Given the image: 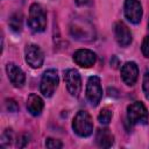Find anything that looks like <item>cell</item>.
I'll list each match as a JSON object with an SVG mask.
<instances>
[{
  "label": "cell",
  "instance_id": "277c9868",
  "mask_svg": "<svg viewBox=\"0 0 149 149\" xmlns=\"http://www.w3.org/2000/svg\"><path fill=\"white\" fill-rule=\"evenodd\" d=\"M58 83H59V78H58V74H57V71L56 70H47L43 76H42V79H41V85H40V90H41V93L49 98L51 97L57 86H58Z\"/></svg>",
  "mask_w": 149,
  "mask_h": 149
},
{
  "label": "cell",
  "instance_id": "d4e9b609",
  "mask_svg": "<svg viewBox=\"0 0 149 149\" xmlns=\"http://www.w3.org/2000/svg\"><path fill=\"white\" fill-rule=\"evenodd\" d=\"M148 27H149V21H148Z\"/></svg>",
  "mask_w": 149,
  "mask_h": 149
},
{
  "label": "cell",
  "instance_id": "ffe728a7",
  "mask_svg": "<svg viewBox=\"0 0 149 149\" xmlns=\"http://www.w3.org/2000/svg\"><path fill=\"white\" fill-rule=\"evenodd\" d=\"M6 108H7V111H9V112H17L19 105L16 104L15 100H13V99H7V100H6Z\"/></svg>",
  "mask_w": 149,
  "mask_h": 149
},
{
  "label": "cell",
  "instance_id": "d6986e66",
  "mask_svg": "<svg viewBox=\"0 0 149 149\" xmlns=\"http://www.w3.org/2000/svg\"><path fill=\"white\" fill-rule=\"evenodd\" d=\"M143 92L146 98L149 100V72H146L143 76Z\"/></svg>",
  "mask_w": 149,
  "mask_h": 149
},
{
  "label": "cell",
  "instance_id": "30bf717a",
  "mask_svg": "<svg viewBox=\"0 0 149 149\" xmlns=\"http://www.w3.org/2000/svg\"><path fill=\"white\" fill-rule=\"evenodd\" d=\"M139 77V68L134 62H127L125 65H122L121 69V78L123 83L128 86H132L136 83Z\"/></svg>",
  "mask_w": 149,
  "mask_h": 149
},
{
  "label": "cell",
  "instance_id": "6da1fadb",
  "mask_svg": "<svg viewBox=\"0 0 149 149\" xmlns=\"http://www.w3.org/2000/svg\"><path fill=\"white\" fill-rule=\"evenodd\" d=\"M28 26L34 33L44 31L47 28V14L38 3H33L29 8Z\"/></svg>",
  "mask_w": 149,
  "mask_h": 149
},
{
  "label": "cell",
  "instance_id": "5b68a950",
  "mask_svg": "<svg viewBox=\"0 0 149 149\" xmlns=\"http://www.w3.org/2000/svg\"><path fill=\"white\" fill-rule=\"evenodd\" d=\"M86 98L90 101V104L93 106H97L100 102L102 98V88L99 77L92 76L88 78L86 85Z\"/></svg>",
  "mask_w": 149,
  "mask_h": 149
},
{
  "label": "cell",
  "instance_id": "3957f363",
  "mask_svg": "<svg viewBox=\"0 0 149 149\" xmlns=\"http://www.w3.org/2000/svg\"><path fill=\"white\" fill-rule=\"evenodd\" d=\"M127 119L130 125H146L148 123L149 114L141 101H135L127 107Z\"/></svg>",
  "mask_w": 149,
  "mask_h": 149
},
{
  "label": "cell",
  "instance_id": "9a60e30c",
  "mask_svg": "<svg viewBox=\"0 0 149 149\" xmlns=\"http://www.w3.org/2000/svg\"><path fill=\"white\" fill-rule=\"evenodd\" d=\"M112 116H113V113L109 108H102L98 115V120L102 125H108L109 121L112 120Z\"/></svg>",
  "mask_w": 149,
  "mask_h": 149
},
{
  "label": "cell",
  "instance_id": "7402d4cb",
  "mask_svg": "<svg viewBox=\"0 0 149 149\" xmlns=\"http://www.w3.org/2000/svg\"><path fill=\"white\" fill-rule=\"evenodd\" d=\"M28 142H29V136L27 134H22L20 136V140H17V147L23 148V147H26V144Z\"/></svg>",
  "mask_w": 149,
  "mask_h": 149
},
{
  "label": "cell",
  "instance_id": "7a4b0ae2",
  "mask_svg": "<svg viewBox=\"0 0 149 149\" xmlns=\"http://www.w3.org/2000/svg\"><path fill=\"white\" fill-rule=\"evenodd\" d=\"M72 128L73 132L81 137L90 136L93 130V122L91 115L86 111H79L72 121Z\"/></svg>",
  "mask_w": 149,
  "mask_h": 149
},
{
  "label": "cell",
  "instance_id": "8992f818",
  "mask_svg": "<svg viewBox=\"0 0 149 149\" xmlns=\"http://www.w3.org/2000/svg\"><path fill=\"white\" fill-rule=\"evenodd\" d=\"M64 80L66 84V88L72 97H78L81 91V78L77 70L69 69L64 73Z\"/></svg>",
  "mask_w": 149,
  "mask_h": 149
},
{
  "label": "cell",
  "instance_id": "603a6c76",
  "mask_svg": "<svg viewBox=\"0 0 149 149\" xmlns=\"http://www.w3.org/2000/svg\"><path fill=\"white\" fill-rule=\"evenodd\" d=\"M111 64L113 65V68H114V69H116V68H118V65H119V61H118V58H116L115 56H113V57H112V59H111Z\"/></svg>",
  "mask_w": 149,
  "mask_h": 149
},
{
  "label": "cell",
  "instance_id": "9c48e42d",
  "mask_svg": "<svg viewBox=\"0 0 149 149\" xmlns=\"http://www.w3.org/2000/svg\"><path fill=\"white\" fill-rule=\"evenodd\" d=\"M97 56L93 51L88 49H79L73 54V61L77 65L81 68H91L94 65Z\"/></svg>",
  "mask_w": 149,
  "mask_h": 149
},
{
  "label": "cell",
  "instance_id": "ac0fdd59",
  "mask_svg": "<svg viewBox=\"0 0 149 149\" xmlns=\"http://www.w3.org/2000/svg\"><path fill=\"white\" fill-rule=\"evenodd\" d=\"M10 140H12V133L9 129H6V132L2 134V140H1V147H6L10 144Z\"/></svg>",
  "mask_w": 149,
  "mask_h": 149
},
{
  "label": "cell",
  "instance_id": "2e32d148",
  "mask_svg": "<svg viewBox=\"0 0 149 149\" xmlns=\"http://www.w3.org/2000/svg\"><path fill=\"white\" fill-rule=\"evenodd\" d=\"M9 27H10L12 30H14V31H20V30H21V27H22L21 15H19V14L12 15L10 19H9Z\"/></svg>",
  "mask_w": 149,
  "mask_h": 149
},
{
  "label": "cell",
  "instance_id": "cb8c5ba5",
  "mask_svg": "<svg viewBox=\"0 0 149 149\" xmlns=\"http://www.w3.org/2000/svg\"><path fill=\"white\" fill-rule=\"evenodd\" d=\"M88 2H90V0H76V3L78 6H83V5H86Z\"/></svg>",
  "mask_w": 149,
  "mask_h": 149
},
{
  "label": "cell",
  "instance_id": "ba28073f",
  "mask_svg": "<svg viewBox=\"0 0 149 149\" xmlns=\"http://www.w3.org/2000/svg\"><path fill=\"white\" fill-rule=\"evenodd\" d=\"M125 16L132 23H139L142 17V6L139 0H125Z\"/></svg>",
  "mask_w": 149,
  "mask_h": 149
},
{
  "label": "cell",
  "instance_id": "e0dca14e",
  "mask_svg": "<svg viewBox=\"0 0 149 149\" xmlns=\"http://www.w3.org/2000/svg\"><path fill=\"white\" fill-rule=\"evenodd\" d=\"M45 147L47 148H50V149H59L63 147V143L59 141V140H56V139H47L45 141Z\"/></svg>",
  "mask_w": 149,
  "mask_h": 149
},
{
  "label": "cell",
  "instance_id": "5bb4252c",
  "mask_svg": "<svg viewBox=\"0 0 149 149\" xmlns=\"http://www.w3.org/2000/svg\"><path fill=\"white\" fill-rule=\"evenodd\" d=\"M43 106H44L43 100L37 94H30L28 97V99H27V109L31 115H34V116L40 115L42 109H43Z\"/></svg>",
  "mask_w": 149,
  "mask_h": 149
},
{
  "label": "cell",
  "instance_id": "52a82bcc",
  "mask_svg": "<svg viewBox=\"0 0 149 149\" xmlns=\"http://www.w3.org/2000/svg\"><path fill=\"white\" fill-rule=\"evenodd\" d=\"M24 55H26V62L31 68L38 69V68H41L43 65L44 55H43L42 50L40 49V47H37L36 44L27 45L26 50H24Z\"/></svg>",
  "mask_w": 149,
  "mask_h": 149
},
{
  "label": "cell",
  "instance_id": "8fae6325",
  "mask_svg": "<svg viewBox=\"0 0 149 149\" xmlns=\"http://www.w3.org/2000/svg\"><path fill=\"white\" fill-rule=\"evenodd\" d=\"M6 71H7L8 79L13 84V86H15V87H22L23 86V84L26 81V76L19 66H16L13 63H9L6 66Z\"/></svg>",
  "mask_w": 149,
  "mask_h": 149
},
{
  "label": "cell",
  "instance_id": "7c38bea8",
  "mask_svg": "<svg viewBox=\"0 0 149 149\" xmlns=\"http://www.w3.org/2000/svg\"><path fill=\"white\" fill-rule=\"evenodd\" d=\"M115 40L121 47H127L132 43V33L123 22H116L114 27Z\"/></svg>",
  "mask_w": 149,
  "mask_h": 149
},
{
  "label": "cell",
  "instance_id": "4fadbf2b",
  "mask_svg": "<svg viewBox=\"0 0 149 149\" xmlns=\"http://www.w3.org/2000/svg\"><path fill=\"white\" fill-rule=\"evenodd\" d=\"M97 144L101 148H109L114 143V136L108 128H100L95 135Z\"/></svg>",
  "mask_w": 149,
  "mask_h": 149
},
{
  "label": "cell",
  "instance_id": "44dd1931",
  "mask_svg": "<svg viewBox=\"0 0 149 149\" xmlns=\"http://www.w3.org/2000/svg\"><path fill=\"white\" fill-rule=\"evenodd\" d=\"M141 50H142V54L149 58V36H146L143 42H142V45H141Z\"/></svg>",
  "mask_w": 149,
  "mask_h": 149
}]
</instances>
